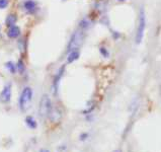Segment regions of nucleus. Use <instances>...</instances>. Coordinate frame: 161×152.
<instances>
[{"instance_id":"obj_1","label":"nucleus","mask_w":161,"mask_h":152,"mask_svg":"<svg viewBox=\"0 0 161 152\" xmlns=\"http://www.w3.org/2000/svg\"><path fill=\"white\" fill-rule=\"evenodd\" d=\"M84 31L80 30H76L71 36L70 40H69L68 46H67V53H69L70 51H73V50H79L80 47L82 46L83 41H84Z\"/></svg>"},{"instance_id":"obj_2","label":"nucleus","mask_w":161,"mask_h":152,"mask_svg":"<svg viewBox=\"0 0 161 152\" xmlns=\"http://www.w3.org/2000/svg\"><path fill=\"white\" fill-rule=\"evenodd\" d=\"M31 99H33V89H31L30 86L24 87L21 93L19 101H18V104H19V109H21V111H22V112L27 111L28 107H31Z\"/></svg>"},{"instance_id":"obj_3","label":"nucleus","mask_w":161,"mask_h":152,"mask_svg":"<svg viewBox=\"0 0 161 152\" xmlns=\"http://www.w3.org/2000/svg\"><path fill=\"white\" fill-rule=\"evenodd\" d=\"M52 103L49 95L44 94L42 96V99L40 101V107H39V114L42 118H47L49 117V114L51 112L52 109Z\"/></svg>"},{"instance_id":"obj_4","label":"nucleus","mask_w":161,"mask_h":152,"mask_svg":"<svg viewBox=\"0 0 161 152\" xmlns=\"http://www.w3.org/2000/svg\"><path fill=\"white\" fill-rule=\"evenodd\" d=\"M146 28V18H145V12L143 9L140 11V17H139V25H138L137 34H136V43L140 44L142 42L143 37H144V31Z\"/></svg>"},{"instance_id":"obj_5","label":"nucleus","mask_w":161,"mask_h":152,"mask_svg":"<svg viewBox=\"0 0 161 152\" xmlns=\"http://www.w3.org/2000/svg\"><path fill=\"white\" fill-rule=\"evenodd\" d=\"M22 7L24 10L27 12L28 15H34L37 13V11L39 9V5L38 2L34 1V0H24L22 2Z\"/></svg>"},{"instance_id":"obj_6","label":"nucleus","mask_w":161,"mask_h":152,"mask_svg":"<svg viewBox=\"0 0 161 152\" xmlns=\"http://www.w3.org/2000/svg\"><path fill=\"white\" fill-rule=\"evenodd\" d=\"M11 99V84H6L0 92V103L7 104Z\"/></svg>"},{"instance_id":"obj_7","label":"nucleus","mask_w":161,"mask_h":152,"mask_svg":"<svg viewBox=\"0 0 161 152\" xmlns=\"http://www.w3.org/2000/svg\"><path fill=\"white\" fill-rule=\"evenodd\" d=\"M21 35V30L19 27H17V25H12V27L10 28H7V31H6V36L9 38L10 40H15L17 38H19Z\"/></svg>"},{"instance_id":"obj_8","label":"nucleus","mask_w":161,"mask_h":152,"mask_svg":"<svg viewBox=\"0 0 161 152\" xmlns=\"http://www.w3.org/2000/svg\"><path fill=\"white\" fill-rule=\"evenodd\" d=\"M65 68H66L65 65L60 67V69L58 70V72H57V74L55 75V77H54V79H53V90L55 91V93L57 92V90H58V85H59L60 80H61L62 76L64 75Z\"/></svg>"},{"instance_id":"obj_9","label":"nucleus","mask_w":161,"mask_h":152,"mask_svg":"<svg viewBox=\"0 0 161 152\" xmlns=\"http://www.w3.org/2000/svg\"><path fill=\"white\" fill-rule=\"evenodd\" d=\"M17 21V14L15 12H10L7 14L6 18H5V27L10 28L12 25H15Z\"/></svg>"},{"instance_id":"obj_10","label":"nucleus","mask_w":161,"mask_h":152,"mask_svg":"<svg viewBox=\"0 0 161 152\" xmlns=\"http://www.w3.org/2000/svg\"><path fill=\"white\" fill-rule=\"evenodd\" d=\"M61 112L57 109V107H52L51 112L49 114V118L51 119L52 122H58L60 119H61Z\"/></svg>"},{"instance_id":"obj_11","label":"nucleus","mask_w":161,"mask_h":152,"mask_svg":"<svg viewBox=\"0 0 161 152\" xmlns=\"http://www.w3.org/2000/svg\"><path fill=\"white\" fill-rule=\"evenodd\" d=\"M80 56V52L79 50H73V51H70L67 55V63H73L74 61H76Z\"/></svg>"},{"instance_id":"obj_12","label":"nucleus","mask_w":161,"mask_h":152,"mask_svg":"<svg viewBox=\"0 0 161 152\" xmlns=\"http://www.w3.org/2000/svg\"><path fill=\"white\" fill-rule=\"evenodd\" d=\"M25 124L30 129H33L34 130L37 127H38V123L34 120V118L33 116H27V118H25Z\"/></svg>"},{"instance_id":"obj_13","label":"nucleus","mask_w":161,"mask_h":152,"mask_svg":"<svg viewBox=\"0 0 161 152\" xmlns=\"http://www.w3.org/2000/svg\"><path fill=\"white\" fill-rule=\"evenodd\" d=\"M5 67L9 70V72L11 73V74H15L16 71H17L16 65L12 62V61H7V62L5 63Z\"/></svg>"},{"instance_id":"obj_14","label":"nucleus","mask_w":161,"mask_h":152,"mask_svg":"<svg viewBox=\"0 0 161 152\" xmlns=\"http://www.w3.org/2000/svg\"><path fill=\"white\" fill-rule=\"evenodd\" d=\"M16 69H17V71L21 73V74H24V71H25V64H24V59H19L18 60L17 65H16Z\"/></svg>"},{"instance_id":"obj_15","label":"nucleus","mask_w":161,"mask_h":152,"mask_svg":"<svg viewBox=\"0 0 161 152\" xmlns=\"http://www.w3.org/2000/svg\"><path fill=\"white\" fill-rule=\"evenodd\" d=\"M90 27V21L87 18H83L81 21L79 22V28L82 31H85Z\"/></svg>"},{"instance_id":"obj_16","label":"nucleus","mask_w":161,"mask_h":152,"mask_svg":"<svg viewBox=\"0 0 161 152\" xmlns=\"http://www.w3.org/2000/svg\"><path fill=\"white\" fill-rule=\"evenodd\" d=\"M18 47L21 49V51H25L27 47V38H21V40L18 41Z\"/></svg>"},{"instance_id":"obj_17","label":"nucleus","mask_w":161,"mask_h":152,"mask_svg":"<svg viewBox=\"0 0 161 152\" xmlns=\"http://www.w3.org/2000/svg\"><path fill=\"white\" fill-rule=\"evenodd\" d=\"M99 52H100V54L102 55V57H105V58H108V56H110V53H108V49L105 48V47H100Z\"/></svg>"},{"instance_id":"obj_18","label":"nucleus","mask_w":161,"mask_h":152,"mask_svg":"<svg viewBox=\"0 0 161 152\" xmlns=\"http://www.w3.org/2000/svg\"><path fill=\"white\" fill-rule=\"evenodd\" d=\"M8 4H9V0H0V9H5Z\"/></svg>"},{"instance_id":"obj_19","label":"nucleus","mask_w":161,"mask_h":152,"mask_svg":"<svg viewBox=\"0 0 161 152\" xmlns=\"http://www.w3.org/2000/svg\"><path fill=\"white\" fill-rule=\"evenodd\" d=\"M88 137V134H86V133H84V134H82L81 136H80V139L81 140H85L86 138Z\"/></svg>"},{"instance_id":"obj_20","label":"nucleus","mask_w":161,"mask_h":152,"mask_svg":"<svg viewBox=\"0 0 161 152\" xmlns=\"http://www.w3.org/2000/svg\"><path fill=\"white\" fill-rule=\"evenodd\" d=\"M118 1H120V2H123V1H126V0H118Z\"/></svg>"},{"instance_id":"obj_21","label":"nucleus","mask_w":161,"mask_h":152,"mask_svg":"<svg viewBox=\"0 0 161 152\" xmlns=\"http://www.w3.org/2000/svg\"><path fill=\"white\" fill-rule=\"evenodd\" d=\"M41 152H49V151H48V150H46V151H45V150H42Z\"/></svg>"},{"instance_id":"obj_22","label":"nucleus","mask_w":161,"mask_h":152,"mask_svg":"<svg viewBox=\"0 0 161 152\" xmlns=\"http://www.w3.org/2000/svg\"><path fill=\"white\" fill-rule=\"evenodd\" d=\"M0 40H1V34H0Z\"/></svg>"}]
</instances>
